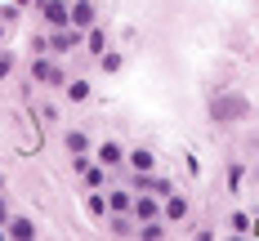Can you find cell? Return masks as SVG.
<instances>
[{"label":"cell","instance_id":"1","mask_svg":"<svg viewBox=\"0 0 259 241\" xmlns=\"http://www.w3.org/2000/svg\"><path fill=\"white\" fill-rule=\"evenodd\" d=\"M31 76L40 80V85H54V89H58V85H67L63 63H54V58H36V63H31Z\"/></svg>","mask_w":259,"mask_h":241},{"label":"cell","instance_id":"2","mask_svg":"<svg viewBox=\"0 0 259 241\" xmlns=\"http://www.w3.org/2000/svg\"><path fill=\"white\" fill-rule=\"evenodd\" d=\"M134 219H139V223H148V219H161V197H156V192H139V197H134Z\"/></svg>","mask_w":259,"mask_h":241},{"label":"cell","instance_id":"3","mask_svg":"<svg viewBox=\"0 0 259 241\" xmlns=\"http://www.w3.org/2000/svg\"><path fill=\"white\" fill-rule=\"evenodd\" d=\"M40 14H45L50 27H67L72 23V5H63V0H40Z\"/></svg>","mask_w":259,"mask_h":241},{"label":"cell","instance_id":"4","mask_svg":"<svg viewBox=\"0 0 259 241\" xmlns=\"http://www.w3.org/2000/svg\"><path fill=\"white\" fill-rule=\"evenodd\" d=\"M161 219H170V223H179V219H188V197H179V192H170V197L161 201Z\"/></svg>","mask_w":259,"mask_h":241},{"label":"cell","instance_id":"5","mask_svg":"<svg viewBox=\"0 0 259 241\" xmlns=\"http://www.w3.org/2000/svg\"><path fill=\"white\" fill-rule=\"evenodd\" d=\"M125 165L134 170V174H152V170H156V157L148 152V148H134V152L125 157Z\"/></svg>","mask_w":259,"mask_h":241},{"label":"cell","instance_id":"6","mask_svg":"<svg viewBox=\"0 0 259 241\" xmlns=\"http://www.w3.org/2000/svg\"><path fill=\"white\" fill-rule=\"evenodd\" d=\"M72 27H80V31L94 27V0H76L72 5Z\"/></svg>","mask_w":259,"mask_h":241},{"label":"cell","instance_id":"7","mask_svg":"<svg viewBox=\"0 0 259 241\" xmlns=\"http://www.w3.org/2000/svg\"><path fill=\"white\" fill-rule=\"evenodd\" d=\"M5 232H9L14 241H27V237H36V223H31V219H23V214H14V219L5 223Z\"/></svg>","mask_w":259,"mask_h":241},{"label":"cell","instance_id":"8","mask_svg":"<svg viewBox=\"0 0 259 241\" xmlns=\"http://www.w3.org/2000/svg\"><path fill=\"white\" fill-rule=\"evenodd\" d=\"M214 116H246V99H214Z\"/></svg>","mask_w":259,"mask_h":241},{"label":"cell","instance_id":"9","mask_svg":"<svg viewBox=\"0 0 259 241\" xmlns=\"http://www.w3.org/2000/svg\"><path fill=\"white\" fill-rule=\"evenodd\" d=\"M85 50L94 54V58L107 50V31H103V27H90V31H85Z\"/></svg>","mask_w":259,"mask_h":241},{"label":"cell","instance_id":"10","mask_svg":"<svg viewBox=\"0 0 259 241\" xmlns=\"http://www.w3.org/2000/svg\"><path fill=\"white\" fill-rule=\"evenodd\" d=\"M99 161H103V165H112V170H116V165H125L121 143H103V148H99Z\"/></svg>","mask_w":259,"mask_h":241},{"label":"cell","instance_id":"11","mask_svg":"<svg viewBox=\"0 0 259 241\" xmlns=\"http://www.w3.org/2000/svg\"><path fill=\"white\" fill-rule=\"evenodd\" d=\"M143 192H156V197H161V201H165V197H170V192H175V183H170V179H165V174H148V187H143Z\"/></svg>","mask_w":259,"mask_h":241},{"label":"cell","instance_id":"12","mask_svg":"<svg viewBox=\"0 0 259 241\" xmlns=\"http://www.w3.org/2000/svg\"><path fill=\"white\" fill-rule=\"evenodd\" d=\"M107 210H134V197H130L125 187H116V192H107Z\"/></svg>","mask_w":259,"mask_h":241},{"label":"cell","instance_id":"13","mask_svg":"<svg viewBox=\"0 0 259 241\" xmlns=\"http://www.w3.org/2000/svg\"><path fill=\"white\" fill-rule=\"evenodd\" d=\"M139 237H143V241H161V237H165V219H148V223H139Z\"/></svg>","mask_w":259,"mask_h":241},{"label":"cell","instance_id":"14","mask_svg":"<svg viewBox=\"0 0 259 241\" xmlns=\"http://www.w3.org/2000/svg\"><path fill=\"white\" fill-rule=\"evenodd\" d=\"M67 152H72V157H80V152H90V134L72 130V134H67Z\"/></svg>","mask_w":259,"mask_h":241},{"label":"cell","instance_id":"15","mask_svg":"<svg viewBox=\"0 0 259 241\" xmlns=\"http://www.w3.org/2000/svg\"><path fill=\"white\" fill-rule=\"evenodd\" d=\"M67 99H72V103H85V99H90V80H72V85H67Z\"/></svg>","mask_w":259,"mask_h":241},{"label":"cell","instance_id":"16","mask_svg":"<svg viewBox=\"0 0 259 241\" xmlns=\"http://www.w3.org/2000/svg\"><path fill=\"white\" fill-rule=\"evenodd\" d=\"M90 214H94V219H103V214H107V197H99V187L90 192Z\"/></svg>","mask_w":259,"mask_h":241},{"label":"cell","instance_id":"17","mask_svg":"<svg viewBox=\"0 0 259 241\" xmlns=\"http://www.w3.org/2000/svg\"><path fill=\"white\" fill-rule=\"evenodd\" d=\"M99 58H103V72H121V54L116 50H103Z\"/></svg>","mask_w":259,"mask_h":241},{"label":"cell","instance_id":"18","mask_svg":"<svg viewBox=\"0 0 259 241\" xmlns=\"http://www.w3.org/2000/svg\"><path fill=\"white\" fill-rule=\"evenodd\" d=\"M9 72H14V54H5V50H0V80L9 76Z\"/></svg>","mask_w":259,"mask_h":241},{"label":"cell","instance_id":"19","mask_svg":"<svg viewBox=\"0 0 259 241\" xmlns=\"http://www.w3.org/2000/svg\"><path fill=\"white\" fill-rule=\"evenodd\" d=\"M233 232H250V219H246V214H241V210L233 214Z\"/></svg>","mask_w":259,"mask_h":241},{"label":"cell","instance_id":"20","mask_svg":"<svg viewBox=\"0 0 259 241\" xmlns=\"http://www.w3.org/2000/svg\"><path fill=\"white\" fill-rule=\"evenodd\" d=\"M9 223V206H5V197H0V228Z\"/></svg>","mask_w":259,"mask_h":241},{"label":"cell","instance_id":"21","mask_svg":"<svg viewBox=\"0 0 259 241\" xmlns=\"http://www.w3.org/2000/svg\"><path fill=\"white\" fill-rule=\"evenodd\" d=\"M14 5H31V0H14Z\"/></svg>","mask_w":259,"mask_h":241},{"label":"cell","instance_id":"22","mask_svg":"<svg viewBox=\"0 0 259 241\" xmlns=\"http://www.w3.org/2000/svg\"><path fill=\"white\" fill-rule=\"evenodd\" d=\"M0 36H5V27H0Z\"/></svg>","mask_w":259,"mask_h":241},{"label":"cell","instance_id":"23","mask_svg":"<svg viewBox=\"0 0 259 241\" xmlns=\"http://www.w3.org/2000/svg\"><path fill=\"white\" fill-rule=\"evenodd\" d=\"M0 183H5V179H0Z\"/></svg>","mask_w":259,"mask_h":241}]
</instances>
